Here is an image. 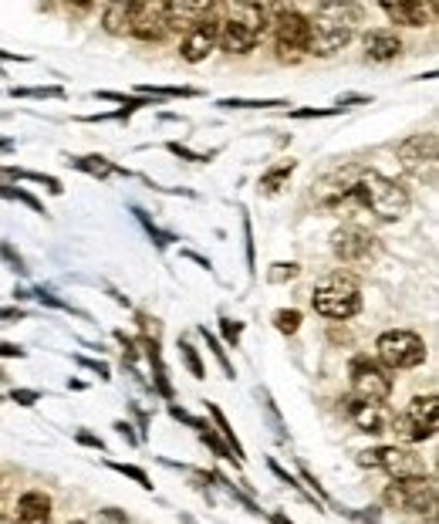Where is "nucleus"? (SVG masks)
Returning <instances> with one entry per match:
<instances>
[{
    "instance_id": "obj_1",
    "label": "nucleus",
    "mask_w": 439,
    "mask_h": 524,
    "mask_svg": "<svg viewBox=\"0 0 439 524\" xmlns=\"http://www.w3.org/2000/svg\"><path fill=\"white\" fill-rule=\"evenodd\" d=\"M362 24V7L355 4H321L318 11L307 17L311 37H307V55L331 58L345 45H351V37Z\"/></svg>"
},
{
    "instance_id": "obj_2",
    "label": "nucleus",
    "mask_w": 439,
    "mask_h": 524,
    "mask_svg": "<svg viewBox=\"0 0 439 524\" xmlns=\"http://www.w3.org/2000/svg\"><path fill=\"white\" fill-rule=\"evenodd\" d=\"M348 203L362 207V210L375 213L379 220H402L412 207V197L402 183L375 173V169H362L355 183H351V193H348Z\"/></svg>"
},
{
    "instance_id": "obj_3",
    "label": "nucleus",
    "mask_w": 439,
    "mask_h": 524,
    "mask_svg": "<svg viewBox=\"0 0 439 524\" xmlns=\"http://www.w3.org/2000/svg\"><path fill=\"white\" fill-rule=\"evenodd\" d=\"M263 27H267V7L261 4H227L220 7V37L217 48L223 55H251L261 45Z\"/></svg>"
},
{
    "instance_id": "obj_4",
    "label": "nucleus",
    "mask_w": 439,
    "mask_h": 524,
    "mask_svg": "<svg viewBox=\"0 0 439 524\" xmlns=\"http://www.w3.org/2000/svg\"><path fill=\"white\" fill-rule=\"evenodd\" d=\"M311 308L328 322H348L362 312V281L351 271H328L311 291Z\"/></svg>"
},
{
    "instance_id": "obj_5",
    "label": "nucleus",
    "mask_w": 439,
    "mask_h": 524,
    "mask_svg": "<svg viewBox=\"0 0 439 524\" xmlns=\"http://www.w3.org/2000/svg\"><path fill=\"white\" fill-rule=\"evenodd\" d=\"M267 27L274 31V51L281 61L297 65L307 55V14H301L297 7H267Z\"/></svg>"
},
{
    "instance_id": "obj_6",
    "label": "nucleus",
    "mask_w": 439,
    "mask_h": 524,
    "mask_svg": "<svg viewBox=\"0 0 439 524\" xmlns=\"http://www.w3.org/2000/svg\"><path fill=\"white\" fill-rule=\"evenodd\" d=\"M359 467L365 470H382L392 480H412V477H426L429 467L423 454H416L412 446H372V450H362L359 454Z\"/></svg>"
},
{
    "instance_id": "obj_7",
    "label": "nucleus",
    "mask_w": 439,
    "mask_h": 524,
    "mask_svg": "<svg viewBox=\"0 0 439 524\" xmlns=\"http://www.w3.org/2000/svg\"><path fill=\"white\" fill-rule=\"evenodd\" d=\"M375 352L385 369H419L426 362V342L423 335L409 328H389L375 338Z\"/></svg>"
},
{
    "instance_id": "obj_8",
    "label": "nucleus",
    "mask_w": 439,
    "mask_h": 524,
    "mask_svg": "<svg viewBox=\"0 0 439 524\" xmlns=\"http://www.w3.org/2000/svg\"><path fill=\"white\" fill-rule=\"evenodd\" d=\"M436 406H439L436 392H426V396H416L402 413L395 416L392 426H395V436L402 440V446L426 444V440L436 436V416H439Z\"/></svg>"
},
{
    "instance_id": "obj_9",
    "label": "nucleus",
    "mask_w": 439,
    "mask_h": 524,
    "mask_svg": "<svg viewBox=\"0 0 439 524\" xmlns=\"http://www.w3.org/2000/svg\"><path fill=\"white\" fill-rule=\"evenodd\" d=\"M351 400L355 402H385L392 396V376L379 358L355 356L348 369Z\"/></svg>"
},
{
    "instance_id": "obj_10",
    "label": "nucleus",
    "mask_w": 439,
    "mask_h": 524,
    "mask_svg": "<svg viewBox=\"0 0 439 524\" xmlns=\"http://www.w3.org/2000/svg\"><path fill=\"white\" fill-rule=\"evenodd\" d=\"M382 501L395 511L406 514H436V480L429 477H412V480H392L382 491Z\"/></svg>"
},
{
    "instance_id": "obj_11",
    "label": "nucleus",
    "mask_w": 439,
    "mask_h": 524,
    "mask_svg": "<svg viewBox=\"0 0 439 524\" xmlns=\"http://www.w3.org/2000/svg\"><path fill=\"white\" fill-rule=\"evenodd\" d=\"M217 37H220V7L217 4H207L203 17L189 24V31L183 34V41H179L183 61H187V65L207 61V58L213 55V48H217Z\"/></svg>"
},
{
    "instance_id": "obj_12",
    "label": "nucleus",
    "mask_w": 439,
    "mask_h": 524,
    "mask_svg": "<svg viewBox=\"0 0 439 524\" xmlns=\"http://www.w3.org/2000/svg\"><path fill=\"white\" fill-rule=\"evenodd\" d=\"M379 237L369 234L359 223H341L338 230L331 234V254L338 257L341 264H362L379 254Z\"/></svg>"
},
{
    "instance_id": "obj_13",
    "label": "nucleus",
    "mask_w": 439,
    "mask_h": 524,
    "mask_svg": "<svg viewBox=\"0 0 439 524\" xmlns=\"http://www.w3.org/2000/svg\"><path fill=\"white\" fill-rule=\"evenodd\" d=\"M395 156H399V166L406 169L409 176L433 179V169H436V133L409 135L406 143H399Z\"/></svg>"
},
{
    "instance_id": "obj_14",
    "label": "nucleus",
    "mask_w": 439,
    "mask_h": 524,
    "mask_svg": "<svg viewBox=\"0 0 439 524\" xmlns=\"http://www.w3.org/2000/svg\"><path fill=\"white\" fill-rule=\"evenodd\" d=\"M129 34L135 41H145V45H155L169 34V4H135L132 7V27Z\"/></svg>"
},
{
    "instance_id": "obj_15",
    "label": "nucleus",
    "mask_w": 439,
    "mask_h": 524,
    "mask_svg": "<svg viewBox=\"0 0 439 524\" xmlns=\"http://www.w3.org/2000/svg\"><path fill=\"white\" fill-rule=\"evenodd\" d=\"M359 173H362V166L331 169L328 176H321L318 183H315V200H318L321 207H341V203H348L351 183H355Z\"/></svg>"
},
{
    "instance_id": "obj_16",
    "label": "nucleus",
    "mask_w": 439,
    "mask_h": 524,
    "mask_svg": "<svg viewBox=\"0 0 439 524\" xmlns=\"http://www.w3.org/2000/svg\"><path fill=\"white\" fill-rule=\"evenodd\" d=\"M345 413H348V420L355 423L359 433H369V436H382L385 430H389V423H392L385 402H355L348 396V400H345Z\"/></svg>"
},
{
    "instance_id": "obj_17",
    "label": "nucleus",
    "mask_w": 439,
    "mask_h": 524,
    "mask_svg": "<svg viewBox=\"0 0 439 524\" xmlns=\"http://www.w3.org/2000/svg\"><path fill=\"white\" fill-rule=\"evenodd\" d=\"M382 14L395 27H412V31H419V27H429V24H433L436 7H433V4H389V0H385Z\"/></svg>"
},
{
    "instance_id": "obj_18",
    "label": "nucleus",
    "mask_w": 439,
    "mask_h": 524,
    "mask_svg": "<svg viewBox=\"0 0 439 524\" xmlns=\"http://www.w3.org/2000/svg\"><path fill=\"white\" fill-rule=\"evenodd\" d=\"M365 58H372L379 65L385 61H395V58L402 55V41H399V34L389 31V27H375V31H365Z\"/></svg>"
},
{
    "instance_id": "obj_19",
    "label": "nucleus",
    "mask_w": 439,
    "mask_h": 524,
    "mask_svg": "<svg viewBox=\"0 0 439 524\" xmlns=\"http://www.w3.org/2000/svg\"><path fill=\"white\" fill-rule=\"evenodd\" d=\"M55 504L44 491H24L17 497V521L14 524H51Z\"/></svg>"
},
{
    "instance_id": "obj_20",
    "label": "nucleus",
    "mask_w": 439,
    "mask_h": 524,
    "mask_svg": "<svg viewBox=\"0 0 439 524\" xmlns=\"http://www.w3.org/2000/svg\"><path fill=\"white\" fill-rule=\"evenodd\" d=\"M143 352L153 366V382H155V392L163 400H173V382H169V372H166V362H163V348H159V335H143Z\"/></svg>"
},
{
    "instance_id": "obj_21",
    "label": "nucleus",
    "mask_w": 439,
    "mask_h": 524,
    "mask_svg": "<svg viewBox=\"0 0 439 524\" xmlns=\"http://www.w3.org/2000/svg\"><path fill=\"white\" fill-rule=\"evenodd\" d=\"M203 406H207L209 420H213V423H217V433L223 436V444L230 446L233 460H237V464H243V460H247V450H243V446H241V440H237V433H233L230 420H227V416H223V410H220L217 402H203Z\"/></svg>"
},
{
    "instance_id": "obj_22",
    "label": "nucleus",
    "mask_w": 439,
    "mask_h": 524,
    "mask_svg": "<svg viewBox=\"0 0 439 524\" xmlns=\"http://www.w3.org/2000/svg\"><path fill=\"white\" fill-rule=\"evenodd\" d=\"M132 7H135V4H105V7H102V27L109 34H115V37L129 34Z\"/></svg>"
},
{
    "instance_id": "obj_23",
    "label": "nucleus",
    "mask_w": 439,
    "mask_h": 524,
    "mask_svg": "<svg viewBox=\"0 0 439 524\" xmlns=\"http://www.w3.org/2000/svg\"><path fill=\"white\" fill-rule=\"evenodd\" d=\"M68 163H71L78 173H88V176H95V179H109L115 176V173H125V176H129V169L115 166V163H109L105 156H71Z\"/></svg>"
},
{
    "instance_id": "obj_24",
    "label": "nucleus",
    "mask_w": 439,
    "mask_h": 524,
    "mask_svg": "<svg viewBox=\"0 0 439 524\" xmlns=\"http://www.w3.org/2000/svg\"><path fill=\"white\" fill-rule=\"evenodd\" d=\"M294 159H284V163H277V166H271L267 173L261 176V190L267 193V197H274V193L284 190V183L291 179V173H294Z\"/></svg>"
},
{
    "instance_id": "obj_25",
    "label": "nucleus",
    "mask_w": 439,
    "mask_h": 524,
    "mask_svg": "<svg viewBox=\"0 0 439 524\" xmlns=\"http://www.w3.org/2000/svg\"><path fill=\"white\" fill-rule=\"evenodd\" d=\"M135 95H145V99H197L199 89H189V85H139Z\"/></svg>"
},
{
    "instance_id": "obj_26",
    "label": "nucleus",
    "mask_w": 439,
    "mask_h": 524,
    "mask_svg": "<svg viewBox=\"0 0 439 524\" xmlns=\"http://www.w3.org/2000/svg\"><path fill=\"white\" fill-rule=\"evenodd\" d=\"M197 433H199V444H203V446H209V450H213V454H217L220 460H230L233 467H241V464L233 460L230 446L223 444V436H220L217 430H213V426H207V423H203V426H199V430H197Z\"/></svg>"
},
{
    "instance_id": "obj_27",
    "label": "nucleus",
    "mask_w": 439,
    "mask_h": 524,
    "mask_svg": "<svg viewBox=\"0 0 439 524\" xmlns=\"http://www.w3.org/2000/svg\"><path fill=\"white\" fill-rule=\"evenodd\" d=\"M132 217L143 223V230H145L149 237H153V244L159 247V251H166L169 244H176V234H166V230H159V227H155V223L149 220V213H145L143 207H132Z\"/></svg>"
},
{
    "instance_id": "obj_28",
    "label": "nucleus",
    "mask_w": 439,
    "mask_h": 524,
    "mask_svg": "<svg viewBox=\"0 0 439 524\" xmlns=\"http://www.w3.org/2000/svg\"><path fill=\"white\" fill-rule=\"evenodd\" d=\"M199 335L207 338V346H209V352H213V358L220 362V369H223V376L227 380H237V369H233V362L227 358V352H223V342H220L217 335L213 332H207V325H199Z\"/></svg>"
},
{
    "instance_id": "obj_29",
    "label": "nucleus",
    "mask_w": 439,
    "mask_h": 524,
    "mask_svg": "<svg viewBox=\"0 0 439 524\" xmlns=\"http://www.w3.org/2000/svg\"><path fill=\"white\" fill-rule=\"evenodd\" d=\"M287 102L284 99H220L217 102V109H227V112H233V109H284Z\"/></svg>"
},
{
    "instance_id": "obj_30",
    "label": "nucleus",
    "mask_w": 439,
    "mask_h": 524,
    "mask_svg": "<svg viewBox=\"0 0 439 524\" xmlns=\"http://www.w3.org/2000/svg\"><path fill=\"white\" fill-rule=\"evenodd\" d=\"M179 356H183V366L189 369L193 380H207V366H203V358H199V352L193 348L189 338H179Z\"/></svg>"
},
{
    "instance_id": "obj_31",
    "label": "nucleus",
    "mask_w": 439,
    "mask_h": 524,
    "mask_svg": "<svg viewBox=\"0 0 439 524\" xmlns=\"http://www.w3.org/2000/svg\"><path fill=\"white\" fill-rule=\"evenodd\" d=\"M105 467L115 470V474H122V477L135 480L143 491H153V477H149L143 467H135V464H119V460H105Z\"/></svg>"
},
{
    "instance_id": "obj_32",
    "label": "nucleus",
    "mask_w": 439,
    "mask_h": 524,
    "mask_svg": "<svg viewBox=\"0 0 439 524\" xmlns=\"http://www.w3.org/2000/svg\"><path fill=\"white\" fill-rule=\"evenodd\" d=\"M0 197H4V200H17V203H24V207H31L34 213H41V217H48V210H44V203L37 200L34 193L17 190V187H11V183H0Z\"/></svg>"
},
{
    "instance_id": "obj_33",
    "label": "nucleus",
    "mask_w": 439,
    "mask_h": 524,
    "mask_svg": "<svg viewBox=\"0 0 439 524\" xmlns=\"http://www.w3.org/2000/svg\"><path fill=\"white\" fill-rule=\"evenodd\" d=\"M14 99H65L61 85H44V89H11Z\"/></svg>"
},
{
    "instance_id": "obj_34",
    "label": "nucleus",
    "mask_w": 439,
    "mask_h": 524,
    "mask_svg": "<svg viewBox=\"0 0 439 524\" xmlns=\"http://www.w3.org/2000/svg\"><path fill=\"white\" fill-rule=\"evenodd\" d=\"M241 335H243V325L227 318V315H220V338H223V346H241Z\"/></svg>"
},
{
    "instance_id": "obj_35",
    "label": "nucleus",
    "mask_w": 439,
    "mask_h": 524,
    "mask_svg": "<svg viewBox=\"0 0 439 524\" xmlns=\"http://www.w3.org/2000/svg\"><path fill=\"white\" fill-rule=\"evenodd\" d=\"M274 325H277V332L294 335L297 328H301V312H297V308H281V312L274 315Z\"/></svg>"
},
{
    "instance_id": "obj_36",
    "label": "nucleus",
    "mask_w": 439,
    "mask_h": 524,
    "mask_svg": "<svg viewBox=\"0 0 439 524\" xmlns=\"http://www.w3.org/2000/svg\"><path fill=\"white\" fill-rule=\"evenodd\" d=\"M301 274V264H294V261H277V264H271V274L267 278L271 281H291V278H297Z\"/></svg>"
},
{
    "instance_id": "obj_37",
    "label": "nucleus",
    "mask_w": 439,
    "mask_h": 524,
    "mask_svg": "<svg viewBox=\"0 0 439 524\" xmlns=\"http://www.w3.org/2000/svg\"><path fill=\"white\" fill-rule=\"evenodd\" d=\"M166 149L173 153V156H179V159H187V163H209L213 159V153H193V149H187V145H179V143H166Z\"/></svg>"
},
{
    "instance_id": "obj_38",
    "label": "nucleus",
    "mask_w": 439,
    "mask_h": 524,
    "mask_svg": "<svg viewBox=\"0 0 439 524\" xmlns=\"http://www.w3.org/2000/svg\"><path fill=\"white\" fill-rule=\"evenodd\" d=\"M267 467H271V474H274V477H281V480H284L287 487H294V491H301V494H305V487H301V484H297V480L291 477V474H287V470L281 467L277 460H267ZM305 497H307V501H311V504H315V497H311V494H305Z\"/></svg>"
},
{
    "instance_id": "obj_39",
    "label": "nucleus",
    "mask_w": 439,
    "mask_h": 524,
    "mask_svg": "<svg viewBox=\"0 0 439 524\" xmlns=\"http://www.w3.org/2000/svg\"><path fill=\"white\" fill-rule=\"evenodd\" d=\"M75 444H78V446H88V450H99V454H105V440H102V436H95L91 430H75Z\"/></svg>"
},
{
    "instance_id": "obj_40",
    "label": "nucleus",
    "mask_w": 439,
    "mask_h": 524,
    "mask_svg": "<svg viewBox=\"0 0 439 524\" xmlns=\"http://www.w3.org/2000/svg\"><path fill=\"white\" fill-rule=\"evenodd\" d=\"M75 362H78V366L91 369V372H95V376H99L102 382H109V380H112V369L105 366V362H99V358H85V356H75Z\"/></svg>"
},
{
    "instance_id": "obj_41",
    "label": "nucleus",
    "mask_w": 439,
    "mask_h": 524,
    "mask_svg": "<svg viewBox=\"0 0 439 524\" xmlns=\"http://www.w3.org/2000/svg\"><path fill=\"white\" fill-rule=\"evenodd\" d=\"M287 115L291 119H328V115H338V109H291Z\"/></svg>"
},
{
    "instance_id": "obj_42",
    "label": "nucleus",
    "mask_w": 439,
    "mask_h": 524,
    "mask_svg": "<svg viewBox=\"0 0 439 524\" xmlns=\"http://www.w3.org/2000/svg\"><path fill=\"white\" fill-rule=\"evenodd\" d=\"M99 521H102V524H132V521H129V514L119 511V508H102V511H99Z\"/></svg>"
},
{
    "instance_id": "obj_43",
    "label": "nucleus",
    "mask_w": 439,
    "mask_h": 524,
    "mask_svg": "<svg viewBox=\"0 0 439 524\" xmlns=\"http://www.w3.org/2000/svg\"><path fill=\"white\" fill-rule=\"evenodd\" d=\"M0 257H4V261H7V264H11V268H14V271H17V274H21V278H24V274H27V268H24V261H21V254H14L11 247L4 244V241H0Z\"/></svg>"
},
{
    "instance_id": "obj_44",
    "label": "nucleus",
    "mask_w": 439,
    "mask_h": 524,
    "mask_svg": "<svg viewBox=\"0 0 439 524\" xmlns=\"http://www.w3.org/2000/svg\"><path fill=\"white\" fill-rule=\"evenodd\" d=\"M115 433H122V440H125L129 446H139V444H143V436L135 433V430H132V426L125 423V420H115Z\"/></svg>"
},
{
    "instance_id": "obj_45",
    "label": "nucleus",
    "mask_w": 439,
    "mask_h": 524,
    "mask_svg": "<svg viewBox=\"0 0 439 524\" xmlns=\"http://www.w3.org/2000/svg\"><path fill=\"white\" fill-rule=\"evenodd\" d=\"M169 416H173V420H179V423L193 426V430H199V426L207 423V420H197V416H193V413H187V410H179V406H169Z\"/></svg>"
},
{
    "instance_id": "obj_46",
    "label": "nucleus",
    "mask_w": 439,
    "mask_h": 524,
    "mask_svg": "<svg viewBox=\"0 0 439 524\" xmlns=\"http://www.w3.org/2000/svg\"><path fill=\"white\" fill-rule=\"evenodd\" d=\"M34 298H37V302H41V305H51V308H58V312H71V305L58 302L55 294H51V291H44V288L34 291Z\"/></svg>"
},
{
    "instance_id": "obj_47",
    "label": "nucleus",
    "mask_w": 439,
    "mask_h": 524,
    "mask_svg": "<svg viewBox=\"0 0 439 524\" xmlns=\"http://www.w3.org/2000/svg\"><path fill=\"white\" fill-rule=\"evenodd\" d=\"M301 480H305V484H311V487H315V494H318L321 501H325V504H331L328 491H325V487H321V484H318V477H315V474H311V470H307L305 464H301Z\"/></svg>"
},
{
    "instance_id": "obj_48",
    "label": "nucleus",
    "mask_w": 439,
    "mask_h": 524,
    "mask_svg": "<svg viewBox=\"0 0 439 524\" xmlns=\"http://www.w3.org/2000/svg\"><path fill=\"white\" fill-rule=\"evenodd\" d=\"M11 400L17 402V406H34V402L41 400V392H37V390H14Z\"/></svg>"
},
{
    "instance_id": "obj_49",
    "label": "nucleus",
    "mask_w": 439,
    "mask_h": 524,
    "mask_svg": "<svg viewBox=\"0 0 439 524\" xmlns=\"http://www.w3.org/2000/svg\"><path fill=\"white\" fill-rule=\"evenodd\" d=\"M27 352H24L21 346H14V342H0V358H24Z\"/></svg>"
},
{
    "instance_id": "obj_50",
    "label": "nucleus",
    "mask_w": 439,
    "mask_h": 524,
    "mask_svg": "<svg viewBox=\"0 0 439 524\" xmlns=\"http://www.w3.org/2000/svg\"><path fill=\"white\" fill-rule=\"evenodd\" d=\"M243 237H247V264L253 268V234H251V220L243 217Z\"/></svg>"
},
{
    "instance_id": "obj_51",
    "label": "nucleus",
    "mask_w": 439,
    "mask_h": 524,
    "mask_svg": "<svg viewBox=\"0 0 439 524\" xmlns=\"http://www.w3.org/2000/svg\"><path fill=\"white\" fill-rule=\"evenodd\" d=\"M14 318H24L21 308H0V322H14Z\"/></svg>"
},
{
    "instance_id": "obj_52",
    "label": "nucleus",
    "mask_w": 439,
    "mask_h": 524,
    "mask_svg": "<svg viewBox=\"0 0 439 524\" xmlns=\"http://www.w3.org/2000/svg\"><path fill=\"white\" fill-rule=\"evenodd\" d=\"M183 254H187V257H189V261H197L199 268H207V271H213V264H209V261H207V257H203V254H193V251H183Z\"/></svg>"
},
{
    "instance_id": "obj_53",
    "label": "nucleus",
    "mask_w": 439,
    "mask_h": 524,
    "mask_svg": "<svg viewBox=\"0 0 439 524\" xmlns=\"http://www.w3.org/2000/svg\"><path fill=\"white\" fill-rule=\"evenodd\" d=\"M0 61H27L24 55H11V51H0Z\"/></svg>"
},
{
    "instance_id": "obj_54",
    "label": "nucleus",
    "mask_w": 439,
    "mask_h": 524,
    "mask_svg": "<svg viewBox=\"0 0 439 524\" xmlns=\"http://www.w3.org/2000/svg\"><path fill=\"white\" fill-rule=\"evenodd\" d=\"M271 518V524H294L291 518H284V514H267Z\"/></svg>"
},
{
    "instance_id": "obj_55",
    "label": "nucleus",
    "mask_w": 439,
    "mask_h": 524,
    "mask_svg": "<svg viewBox=\"0 0 439 524\" xmlns=\"http://www.w3.org/2000/svg\"><path fill=\"white\" fill-rule=\"evenodd\" d=\"M0 153H14V143H11V139H0Z\"/></svg>"
},
{
    "instance_id": "obj_56",
    "label": "nucleus",
    "mask_w": 439,
    "mask_h": 524,
    "mask_svg": "<svg viewBox=\"0 0 439 524\" xmlns=\"http://www.w3.org/2000/svg\"><path fill=\"white\" fill-rule=\"evenodd\" d=\"M0 524H14V521L7 518V514H0Z\"/></svg>"
},
{
    "instance_id": "obj_57",
    "label": "nucleus",
    "mask_w": 439,
    "mask_h": 524,
    "mask_svg": "<svg viewBox=\"0 0 439 524\" xmlns=\"http://www.w3.org/2000/svg\"><path fill=\"white\" fill-rule=\"evenodd\" d=\"M71 524H88V521H81V518H78V521H71Z\"/></svg>"
},
{
    "instance_id": "obj_58",
    "label": "nucleus",
    "mask_w": 439,
    "mask_h": 524,
    "mask_svg": "<svg viewBox=\"0 0 439 524\" xmlns=\"http://www.w3.org/2000/svg\"><path fill=\"white\" fill-rule=\"evenodd\" d=\"M0 380H4V372H0Z\"/></svg>"
}]
</instances>
